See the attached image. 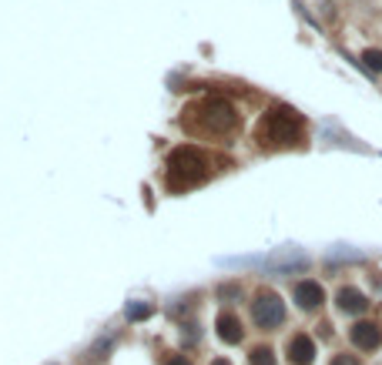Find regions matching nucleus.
I'll return each mask as SVG.
<instances>
[{"instance_id": "1", "label": "nucleus", "mask_w": 382, "mask_h": 365, "mask_svg": "<svg viewBox=\"0 0 382 365\" xmlns=\"http://www.w3.org/2000/svg\"><path fill=\"white\" fill-rule=\"evenodd\" d=\"M204 168H208V161H204V155L198 148H178L171 155V161H168V184L175 191L191 188V184L204 181V175H208Z\"/></svg>"}, {"instance_id": "2", "label": "nucleus", "mask_w": 382, "mask_h": 365, "mask_svg": "<svg viewBox=\"0 0 382 365\" xmlns=\"http://www.w3.org/2000/svg\"><path fill=\"white\" fill-rule=\"evenodd\" d=\"M299 114L295 111H288V107H275L268 118H265V124H262V137H268V141H292V137H299Z\"/></svg>"}, {"instance_id": "3", "label": "nucleus", "mask_w": 382, "mask_h": 365, "mask_svg": "<svg viewBox=\"0 0 382 365\" xmlns=\"http://www.w3.org/2000/svg\"><path fill=\"white\" fill-rule=\"evenodd\" d=\"M252 318L258 329H279L285 322V305L275 291H258L252 302Z\"/></svg>"}, {"instance_id": "4", "label": "nucleus", "mask_w": 382, "mask_h": 365, "mask_svg": "<svg viewBox=\"0 0 382 365\" xmlns=\"http://www.w3.org/2000/svg\"><path fill=\"white\" fill-rule=\"evenodd\" d=\"M349 339H352V345H359L362 352H372V349L382 345V329L376 322H356L352 332H349Z\"/></svg>"}, {"instance_id": "5", "label": "nucleus", "mask_w": 382, "mask_h": 365, "mask_svg": "<svg viewBox=\"0 0 382 365\" xmlns=\"http://www.w3.org/2000/svg\"><path fill=\"white\" fill-rule=\"evenodd\" d=\"M295 302H299V309L315 312V309L326 302V291H322L319 282H299V285H295Z\"/></svg>"}, {"instance_id": "6", "label": "nucleus", "mask_w": 382, "mask_h": 365, "mask_svg": "<svg viewBox=\"0 0 382 365\" xmlns=\"http://www.w3.org/2000/svg\"><path fill=\"white\" fill-rule=\"evenodd\" d=\"M315 359V342L308 335H292L288 339V362L292 365H312Z\"/></svg>"}, {"instance_id": "7", "label": "nucleus", "mask_w": 382, "mask_h": 365, "mask_svg": "<svg viewBox=\"0 0 382 365\" xmlns=\"http://www.w3.org/2000/svg\"><path fill=\"white\" fill-rule=\"evenodd\" d=\"M218 335H222V342H242V322L235 318L231 312H222L218 315Z\"/></svg>"}, {"instance_id": "8", "label": "nucleus", "mask_w": 382, "mask_h": 365, "mask_svg": "<svg viewBox=\"0 0 382 365\" xmlns=\"http://www.w3.org/2000/svg\"><path fill=\"white\" fill-rule=\"evenodd\" d=\"M365 305L369 302H365V295L359 288H342L339 291V309L342 312H365Z\"/></svg>"}, {"instance_id": "9", "label": "nucleus", "mask_w": 382, "mask_h": 365, "mask_svg": "<svg viewBox=\"0 0 382 365\" xmlns=\"http://www.w3.org/2000/svg\"><path fill=\"white\" fill-rule=\"evenodd\" d=\"M248 365H275V352L268 345H258L252 355H248Z\"/></svg>"}, {"instance_id": "10", "label": "nucleus", "mask_w": 382, "mask_h": 365, "mask_svg": "<svg viewBox=\"0 0 382 365\" xmlns=\"http://www.w3.org/2000/svg\"><path fill=\"white\" fill-rule=\"evenodd\" d=\"M362 64H365L369 71H382V51H376V47L362 51Z\"/></svg>"}, {"instance_id": "11", "label": "nucleus", "mask_w": 382, "mask_h": 365, "mask_svg": "<svg viewBox=\"0 0 382 365\" xmlns=\"http://www.w3.org/2000/svg\"><path fill=\"white\" fill-rule=\"evenodd\" d=\"M329 365H359V359H356V355H349V352H339Z\"/></svg>"}, {"instance_id": "12", "label": "nucleus", "mask_w": 382, "mask_h": 365, "mask_svg": "<svg viewBox=\"0 0 382 365\" xmlns=\"http://www.w3.org/2000/svg\"><path fill=\"white\" fill-rule=\"evenodd\" d=\"M148 312H151L148 305H131V309H127V318H145Z\"/></svg>"}, {"instance_id": "13", "label": "nucleus", "mask_w": 382, "mask_h": 365, "mask_svg": "<svg viewBox=\"0 0 382 365\" xmlns=\"http://www.w3.org/2000/svg\"><path fill=\"white\" fill-rule=\"evenodd\" d=\"M168 365H191L184 355H175V359H168Z\"/></svg>"}, {"instance_id": "14", "label": "nucleus", "mask_w": 382, "mask_h": 365, "mask_svg": "<svg viewBox=\"0 0 382 365\" xmlns=\"http://www.w3.org/2000/svg\"><path fill=\"white\" fill-rule=\"evenodd\" d=\"M211 365H231V362H225V359H218V362H211Z\"/></svg>"}]
</instances>
